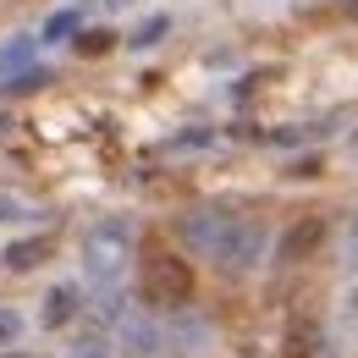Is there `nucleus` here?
<instances>
[{
    "mask_svg": "<svg viewBox=\"0 0 358 358\" xmlns=\"http://www.w3.org/2000/svg\"><path fill=\"white\" fill-rule=\"evenodd\" d=\"M133 259V221L127 215H105L83 231V275L94 287H110Z\"/></svg>",
    "mask_w": 358,
    "mask_h": 358,
    "instance_id": "1",
    "label": "nucleus"
},
{
    "mask_svg": "<svg viewBox=\"0 0 358 358\" xmlns=\"http://www.w3.org/2000/svg\"><path fill=\"white\" fill-rule=\"evenodd\" d=\"M110 348L122 358H160L166 353V325L149 309H133V303L116 298V309H110Z\"/></svg>",
    "mask_w": 358,
    "mask_h": 358,
    "instance_id": "2",
    "label": "nucleus"
},
{
    "mask_svg": "<svg viewBox=\"0 0 358 358\" xmlns=\"http://www.w3.org/2000/svg\"><path fill=\"white\" fill-rule=\"evenodd\" d=\"M265 248H270L265 221H254V215H231V226H226V237L215 243L210 259H215L226 275H248V270L265 259Z\"/></svg>",
    "mask_w": 358,
    "mask_h": 358,
    "instance_id": "3",
    "label": "nucleus"
},
{
    "mask_svg": "<svg viewBox=\"0 0 358 358\" xmlns=\"http://www.w3.org/2000/svg\"><path fill=\"white\" fill-rule=\"evenodd\" d=\"M143 298L155 309H187V298H193V265L177 259V254H155L149 270H143Z\"/></svg>",
    "mask_w": 358,
    "mask_h": 358,
    "instance_id": "4",
    "label": "nucleus"
},
{
    "mask_svg": "<svg viewBox=\"0 0 358 358\" xmlns=\"http://www.w3.org/2000/svg\"><path fill=\"white\" fill-rule=\"evenodd\" d=\"M226 226H231V215H226L221 204H193V210L177 221V237L193 248V254H204V259H210V254H215V243L226 237Z\"/></svg>",
    "mask_w": 358,
    "mask_h": 358,
    "instance_id": "5",
    "label": "nucleus"
},
{
    "mask_svg": "<svg viewBox=\"0 0 358 358\" xmlns=\"http://www.w3.org/2000/svg\"><path fill=\"white\" fill-rule=\"evenodd\" d=\"M210 342H215V325H210L204 314H187V309H177V320L166 325V353H177V358L204 353Z\"/></svg>",
    "mask_w": 358,
    "mask_h": 358,
    "instance_id": "6",
    "label": "nucleus"
},
{
    "mask_svg": "<svg viewBox=\"0 0 358 358\" xmlns=\"http://www.w3.org/2000/svg\"><path fill=\"white\" fill-rule=\"evenodd\" d=\"M320 243H325V221H320V215H309V221L287 226V237L275 243V259H281V265H303Z\"/></svg>",
    "mask_w": 358,
    "mask_h": 358,
    "instance_id": "7",
    "label": "nucleus"
},
{
    "mask_svg": "<svg viewBox=\"0 0 358 358\" xmlns=\"http://www.w3.org/2000/svg\"><path fill=\"white\" fill-rule=\"evenodd\" d=\"M55 254V237L39 231V237H17V243H6V254H0V265L11 270V275H28V270H39Z\"/></svg>",
    "mask_w": 358,
    "mask_h": 358,
    "instance_id": "8",
    "label": "nucleus"
},
{
    "mask_svg": "<svg viewBox=\"0 0 358 358\" xmlns=\"http://www.w3.org/2000/svg\"><path fill=\"white\" fill-rule=\"evenodd\" d=\"M83 314V287L78 281H55L45 292V309H39V325H50V331H61L66 320H78Z\"/></svg>",
    "mask_w": 358,
    "mask_h": 358,
    "instance_id": "9",
    "label": "nucleus"
},
{
    "mask_svg": "<svg viewBox=\"0 0 358 358\" xmlns=\"http://www.w3.org/2000/svg\"><path fill=\"white\" fill-rule=\"evenodd\" d=\"M61 358H116V348H110L105 331H83V336L66 342V353H61Z\"/></svg>",
    "mask_w": 358,
    "mask_h": 358,
    "instance_id": "10",
    "label": "nucleus"
},
{
    "mask_svg": "<svg viewBox=\"0 0 358 358\" xmlns=\"http://www.w3.org/2000/svg\"><path fill=\"white\" fill-rule=\"evenodd\" d=\"M166 34H171V17H166V11H155V17H143L133 34H127V45H133V50H149V45H160Z\"/></svg>",
    "mask_w": 358,
    "mask_h": 358,
    "instance_id": "11",
    "label": "nucleus"
},
{
    "mask_svg": "<svg viewBox=\"0 0 358 358\" xmlns=\"http://www.w3.org/2000/svg\"><path fill=\"white\" fill-rule=\"evenodd\" d=\"M78 28H83V17H78V11L66 6V11H55V17L45 22V34H39V45H66V39L78 34Z\"/></svg>",
    "mask_w": 358,
    "mask_h": 358,
    "instance_id": "12",
    "label": "nucleus"
},
{
    "mask_svg": "<svg viewBox=\"0 0 358 358\" xmlns=\"http://www.w3.org/2000/svg\"><path fill=\"white\" fill-rule=\"evenodd\" d=\"M45 83H50L45 66H17V72H6V83H0V89H6V94H39Z\"/></svg>",
    "mask_w": 358,
    "mask_h": 358,
    "instance_id": "13",
    "label": "nucleus"
},
{
    "mask_svg": "<svg viewBox=\"0 0 358 358\" xmlns=\"http://www.w3.org/2000/svg\"><path fill=\"white\" fill-rule=\"evenodd\" d=\"M72 39H78V55H105V50L116 45V34H110V28H78Z\"/></svg>",
    "mask_w": 358,
    "mask_h": 358,
    "instance_id": "14",
    "label": "nucleus"
},
{
    "mask_svg": "<svg viewBox=\"0 0 358 358\" xmlns=\"http://www.w3.org/2000/svg\"><path fill=\"white\" fill-rule=\"evenodd\" d=\"M34 50H39V39H22V45H6V50H0V72H17V66H22L28 55H34Z\"/></svg>",
    "mask_w": 358,
    "mask_h": 358,
    "instance_id": "15",
    "label": "nucleus"
},
{
    "mask_svg": "<svg viewBox=\"0 0 358 358\" xmlns=\"http://www.w3.org/2000/svg\"><path fill=\"white\" fill-rule=\"evenodd\" d=\"M17 342H22V314L0 309V348H17Z\"/></svg>",
    "mask_w": 358,
    "mask_h": 358,
    "instance_id": "16",
    "label": "nucleus"
},
{
    "mask_svg": "<svg viewBox=\"0 0 358 358\" xmlns=\"http://www.w3.org/2000/svg\"><path fill=\"white\" fill-rule=\"evenodd\" d=\"M287 177H292V182H309V177H320V155H303V160H292V166H287Z\"/></svg>",
    "mask_w": 358,
    "mask_h": 358,
    "instance_id": "17",
    "label": "nucleus"
},
{
    "mask_svg": "<svg viewBox=\"0 0 358 358\" xmlns=\"http://www.w3.org/2000/svg\"><path fill=\"white\" fill-rule=\"evenodd\" d=\"M348 270H358V221L348 226Z\"/></svg>",
    "mask_w": 358,
    "mask_h": 358,
    "instance_id": "18",
    "label": "nucleus"
},
{
    "mask_svg": "<svg viewBox=\"0 0 358 358\" xmlns=\"http://www.w3.org/2000/svg\"><path fill=\"white\" fill-rule=\"evenodd\" d=\"M17 215H22V204L17 199H0V221H17Z\"/></svg>",
    "mask_w": 358,
    "mask_h": 358,
    "instance_id": "19",
    "label": "nucleus"
},
{
    "mask_svg": "<svg viewBox=\"0 0 358 358\" xmlns=\"http://www.w3.org/2000/svg\"><path fill=\"white\" fill-rule=\"evenodd\" d=\"M342 303H348V320L358 325V287H348V298H342Z\"/></svg>",
    "mask_w": 358,
    "mask_h": 358,
    "instance_id": "20",
    "label": "nucleus"
},
{
    "mask_svg": "<svg viewBox=\"0 0 358 358\" xmlns=\"http://www.w3.org/2000/svg\"><path fill=\"white\" fill-rule=\"evenodd\" d=\"M0 358H28V353L22 348H0Z\"/></svg>",
    "mask_w": 358,
    "mask_h": 358,
    "instance_id": "21",
    "label": "nucleus"
},
{
    "mask_svg": "<svg viewBox=\"0 0 358 358\" xmlns=\"http://www.w3.org/2000/svg\"><path fill=\"white\" fill-rule=\"evenodd\" d=\"M105 6H133V0H105Z\"/></svg>",
    "mask_w": 358,
    "mask_h": 358,
    "instance_id": "22",
    "label": "nucleus"
},
{
    "mask_svg": "<svg viewBox=\"0 0 358 358\" xmlns=\"http://www.w3.org/2000/svg\"><path fill=\"white\" fill-rule=\"evenodd\" d=\"M348 11H353V17H358V0H348Z\"/></svg>",
    "mask_w": 358,
    "mask_h": 358,
    "instance_id": "23",
    "label": "nucleus"
}]
</instances>
